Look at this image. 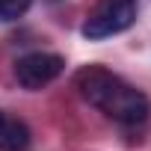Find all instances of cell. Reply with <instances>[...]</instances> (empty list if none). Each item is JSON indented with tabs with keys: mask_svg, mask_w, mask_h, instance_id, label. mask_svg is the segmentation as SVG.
<instances>
[{
	"mask_svg": "<svg viewBox=\"0 0 151 151\" xmlns=\"http://www.w3.org/2000/svg\"><path fill=\"white\" fill-rule=\"evenodd\" d=\"M62 68H65V59L59 53L36 50V53H27L15 62V80L24 89H42V86H47L59 77Z\"/></svg>",
	"mask_w": 151,
	"mask_h": 151,
	"instance_id": "obj_3",
	"label": "cell"
},
{
	"mask_svg": "<svg viewBox=\"0 0 151 151\" xmlns=\"http://www.w3.org/2000/svg\"><path fill=\"white\" fill-rule=\"evenodd\" d=\"M3 122H6V113H3V110H0V127H3Z\"/></svg>",
	"mask_w": 151,
	"mask_h": 151,
	"instance_id": "obj_6",
	"label": "cell"
},
{
	"mask_svg": "<svg viewBox=\"0 0 151 151\" xmlns=\"http://www.w3.org/2000/svg\"><path fill=\"white\" fill-rule=\"evenodd\" d=\"M136 21V0H101L83 24L86 39H110Z\"/></svg>",
	"mask_w": 151,
	"mask_h": 151,
	"instance_id": "obj_2",
	"label": "cell"
},
{
	"mask_svg": "<svg viewBox=\"0 0 151 151\" xmlns=\"http://www.w3.org/2000/svg\"><path fill=\"white\" fill-rule=\"evenodd\" d=\"M74 83H77L83 101H89L95 110H101L107 119H113L119 124H142L151 113V101L139 89H133L119 74H113L101 65L80 68Z\"/></svg>",
	"mask_w": 151,
	"mask_h": 151,
	"instance_id": "obj_1",
	"label": "cell"
},
{
	"mask_svg": "<svg viewBox=\"0 0 151 151\" xmlns=\"http://www.w3.org/2000/svg\"><path fill=\"white\" fill-rule=\"evenodd\" d=\"M33 0H0V21H15L30 9Z\"/></svg>",
	"mask_w": 151,
	"mask_h": 151,
	"instance_id": "obj_5",
	"label": "cell"
},
{
	"mask_svg": "<svg viewBox=\"0 0 151 151\" xmlns=\"http://www.w3.org/2000/svg\"><path fill=\"white\" fill-rule=\"evenodd\" d=\"M30 148V127L21 119H9L0 127V151H27Z\"/></svg>",
	"mask_w": 151,
	"mask_h": 151,
	"instance_id": "obj_4",
	"label": "cell"
}]
</instances>
